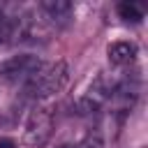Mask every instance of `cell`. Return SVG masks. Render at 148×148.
Returning a JSON list of instances; mask_svg holds the SVG:
<instances>
[{
    "instance_id": "1",
    "label": "cell",
    "mask_w": 148,
    "mask_h": 148,
    "mask_svg": "<svg viewBox=\"0 0 148 148\" xmlns=\"http://www.w3.org/2000/svg\"><path fill=\"white\" fill-rule=\"evenodd\" d=\"M69 81V67L65 60H53V62H39L35 74L28 79L23 86L25 92L32 99H46L58 95Z\"/></svg>"
},
{
    "instance_id": "2",
    "label": "cell",
    "mask_w": 148,
    "mask_h": 148,
    "mask_svg": "<svg viewBox=\"0 0 148 148\" xmlns=\"http://www.w3.org/2000/svg\"><path fill=\"white\" fill-rule=\"evenodd\" d=\"M53 134V116L46 109H32L28 113L25 127H23V143L30 148H42Z\"/></svg>"
},
{
    "instance_id": "3",
    "label": "cell",
    "mask_w": 148,
    "mask_h": 148,
    "mask_svg": "<svg viewBox=\"0 0 148 148\" xmlns=\"http://www.w3.org/2000/svg\"><path fill=\"white\" fill-rule=\"evenodd\" d=\"M39 62L42 60L35 58V56H14V58H9V60H5L0 65V79L7 81V83H14V86L16 83L25 86L28 79L39 67Z\"/></svg>"
},
{
    "instance_id": "4",
    "label": "cell",
    "mask_w": 148,
    "mask_h": 148,
    "mask_svg": "<svg viewBox=\"0 0 148 148\" xmlns=\"http://www.w3.org/2000/svg\"><path fill=\"white\" fill-rule=\"evenodd\" d=\"M106 56H109V62L116 67L132 65L136 58V44L134 42H111L106 46Z\"/></svg>"
},
{
    "instance_id": "5",
    "label": "cell",
    "mask_w": 148,
    "mask_h": 148,
    "mask_svg": "<svg viewBox=\"0 0 148 148\" xmlns=\"http://www.w3.org/2000/svg\"><path fill=\"white\" fill-rule=\"evenodd\" d=\"M39 9L53 21V23H67L72 12H74V5L69 0H42L39 2Z\"/></svg>"
},
{
    "instance_id": "6",
    "label": "cell",
    "mask_w": 148,
    "mask_h": 148,
    "mask_svg": "<svg viewBox=\"0 0 148 148\" xmlns=\"http://www.w3.org/2000/svg\"><path fill=\"white\" fill-rule=\"evenodd\" d=\"M116 12L127 23H141L143 16H146V5L143 2H136V0H125V2H118Z\"/></svg>"
},
{
    "instance_id": "7",
    "label": "cell",
    "mask_w": 148,
    "mask_h": 148,
    "mask_svg": "<svg viewBox=\"0 0 148 148\" xmlns=\"http://www.w3.org/2000/svg\"><path fill=\"white\" fill-rule=\"evenodd\" d=\"M0 148H16V141L9 136H0Z\"/></svg>"
}]
</instances>
